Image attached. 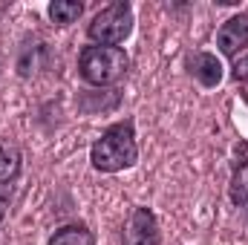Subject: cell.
<instances>
[{"label": "cell", "mask_w": 248, "mask_h": 245, "mask_svg": "<svg viewBox=\"0 0 248 245\" xmlns=\"http://www.w3.org/2000/svg\"><path fill=\"white\" fill-rule=\"evenodd\" d=\"M130 29H133V9H130V3H113V6L101 9L93 17L87 35L95 44H101V46H116L130 35Z\"/></svg>", "instance_id": "cell-3"}, {"label": "cell", "mask_w": 248, "mask_h": 245, "mask_svg": "<svg viewBox=\"0 0 248 245\" xmlns=\"http://www.w3.org/2000/svg\"><path fill=\"white\" fill-rule=\"evenodd\" d=\"M187 69L190 75L202 84V87H217L222 81V63L217 61V55L211 52H196L187 58Z\"/></svg>", "instance_id": "cell-6"}, {"label": "cell", "mask_w": 248, "mask_h": 245, "mask_svg": "<svg viewBox=\"0 0 248 245\" xmlns=\"http://www.w3.org/2000/svg\"><path fill=\"white\" fill-rule=\"evenodd\" d=\"M231 199L237 205H248V162H243L237 170H234V179H231Z\"/></svg>", "instance_id": "cell-10"}, {"label": "cell", "mask_w": 248, "mask_h": 245, "mask_svg": "<svg viewBox=\"0 0 248 245\" xmlns=\"http://www.w3.org/2000/svg\"><path fill=\"white\" fill-rule=\"evenodd\" d=\"M17 173H20V150H17V144L0 141V187H9L17 179Z\"/></svg>", "instance_id": "cell-7"}, {"label": "cell", "mask_w": 248, "mask_h": 245, "mask_svg": "<svg viewBox=\"0 0 248 245\" xmlns=\"http://www.w3.org/2000/svg\"><path fill=\"white\" fill-rule=\"evenodd\" d=\"M217 46L222 55H237L243 46H248V15L231 17L219 32H217Z\"/></svg>", "instance_id": "cell-5"}, {"label": "cell", "mask_w": 248, "mask_h": 245, "mask_svg": "<svg viewBox=\"0 0 248 245\" xmlns=\"http://www.w3.org/2000/svg\"><path fill=\"white\" fill-rule=\"evenodd\" d=\"M93 168L101 173H116L130 165H136L139 159V147H136V133H133V122H119L104 130V136L93 144L90 150Z\"/></svg>", "instance_id": "cell-1"}, {"label": "cell", "mask_w": 248, "mask_h": 245, "mask_svg": "<svg viewBox=\"0 0 248 245\" xmlns=\"http://www.w3.org/2000/svg\"><path fill=\"white\" fill-rule=\"evenodd\" d=\"M127 66H130V58L119 46H87L78 58L81 78L95 87H110V84L122 81Z\"/></svg>", "instance_id": "cell-2"}, {"label": "cell", "mask_w": 248, "mask_h": 245, "mask_svg": "<svg viewBox=\"0 0 248 245\" xmlns=\"http://www.w3.org/2000/svg\"><path fill=\"white\" fill-rule=\"evenodd\" d=\"M81 12H84V3H75V0H55V3L49 6V17H52V23H58V26L75 23V20L81 17Z\"/></svg>", "instance_id": "cell-9"}, {"label": "cell", "mask_w": 248, "mask_h": 245, "mask_svg": "<svg viewBox=\"0 0 248 245\" xmlns=\"http://www.w3.org/2000/svg\"><path fill=\"white\" fill-rule=\"evenodd\" d=\"M6 208H9V193H6V187H0V222L6 216Z\"/></svg>", "instance_id": "cell-12"}, {"label": "cell", "mask_w": 248, "mask_h": 245, "mask_svg": "<svg viewBox=\"0 0 248 245\" xmlns=\"http://www.w3.org/2000/svg\"><path fill=\"white\" fill-rule=\"evenodd\" d=\"M159 222L153 211L136 208L124 225V245H159Z\"/></svg>", "instance_id": "cell-4"}, {"label": "cell", "mask_w": 248, "mask_h": 245, "mask_svg": "<svg viewBox=\"0 0 248 245\" xmlns=\"http://www.w3.org/2000/svg\"><path fill=\"white\" fill-rule=\"evenodd\" d=\"M49 245H95V237L84 225H63L52 234Z\"/></svg>", "instance_id": "cell-8"}, {"label": "cell", "mask_w": 248, "mask_h": 245, "mask_svg": "<svg viewBox=\"0 0 248 245\" xmlns=\"http://www.w3.org/2000/svg\"><path fill=\"white\" fill-rule=\"evenodd\" d=\"M234 78L237 81H248V55L234 61Z\"/></svg>", "instance_id": "cell-11"}]
</instances>
